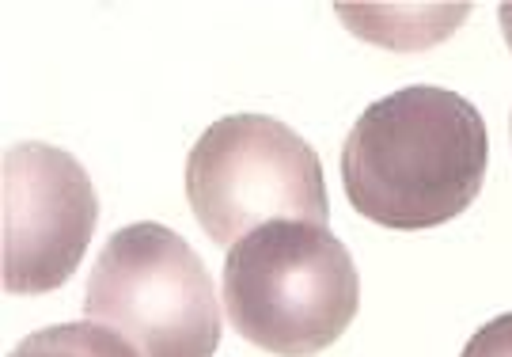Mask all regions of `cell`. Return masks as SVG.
<instances>
[{"label":"cell","mask_w":512,"mask_h":357,"mask_svg":"<svg viewBox=\"0 0 512 357\" xmlns=\"http://www.w3.org/2000/svg\"><path fill=\"white\" fill-rule=\"evenodd\" d=\"M490 168V133L471 99L410 84L368 107L342 145L349 206L372 225L421 232L475 206Z\"/></svg>","instance_id":"cell-1"},{"label":"cell","mask_w":512,"mask_h":357,"mask_svg":"<svg viewBox=\"0 0 512 357\" xmlns=\"http://www.w3.org/2000/svg\"><path fill=\"white\" fill-rule=\"evenodd\" d=\"M220 297L239 339L274 357H315L353 323L361 278L327 225L270 221L228 247Z\"/></svg>","instance_id":"cell-2"},{"label":"cell","mask_w":512,"mask_h":357,"mask_svg":"<svg viewBox=\"0 0 512 357\" xmlns=\"http://www.w3.org/2000/svg\"><path fill=\"white\" fill-rule=\"evenodd\" d=\"M186 202L217 247L270 221H330L319 152L270 114H228L198 137L186 156Z\"/></svg>","instance_id":"cell-3"},{"label":"cell","mask_w":512,"mask_h":357,"mask_svg":"<svg viewBox=\"0 0 512 357\" xmlns=\"http://www.w3.org/2000/svg\"><path fill=\"white\" fill-rule=\"evenodd\" d=\"M84 312L137 357H213L220 346V304L202 255L156 221L118 228L103 244Z\"/></svg>","instance_id":"cell-4"},{"label":"cell","mask_w":512,"mask_h":357,"mask_svg":"<svg viewBox=\"0 0 512 357\" xmlns=\"http://www.w3.org/2000/svg\"><path fill=\"white\" fill-rule=\"evenodd\" d=\"M4 289L54 293L84 263L99 225V194L73 152L23 141L4 152Z\"/></svg>","instance_id":"cell-5"},{"label":"cell","mask_w":512,"mask_h":357,"mask_svg":"<svg viewBox=\"0 0 512 357\" xmlns=\"http://www.w3.org/2000/svg\"><path fill=\"white\" fill-rule=\"evenodd\" d=\"M8 357H137L122 335L92 323H57L19 342Z\"/></svg>","instance_id":"cell-6"},{"label":"cell","mask_w":512,"mask_h":357,"mask_svg":"<svg viewBox=\"0 0 512 357\" xmlns=\"http://www.w3.org/2000/svg\"><path fill=\"white\" fill-rule=\"evenodd\" d=\"M459 357H512V312L478 327Z\"/></svg>","instance_id":"cell-7"},{"label":"cell","mask_w":512,"mask_h":357,"mask_svg":"<svg viewBox=\"0 0 512 357\" xmlns=\"http://www.w3.org/2000/svg\"><path fill=\"white\" fill-rule=\"evenodd\" d=\"M497 19H501V31H505V42H509V50H512V4H501V8H497Z\"/></svg>","instance_id":"cell-8"},{"label":"cell","mask_w":512,"mask_h":357,"mask_svg":"<svg viewBox=\"0 0 512 357\" xmlns=\"http://www.w3.org/2000/svg\"><path fill=\"white\" fill-rule=\"evenodd\" d=\"M509 133H512V126H509Z\"/></svg>","instance_id":"cell-9"}]
</instances>
